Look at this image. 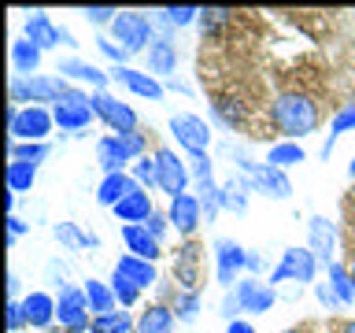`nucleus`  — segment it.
Returning a JSON list of instances; mask_svg holds the SVG:
<instances>
[{"label":"nucleus","mask_w":355,"mask_h":333,"mask_svg":"<svg viewBox=\"0 0 355 333\" xmlns=\"http://www.w3.org/2000/svg\"><path fill=\"white\" fill-rule=\"evenodd\" d=\"M270 122L285 141H300L318 130V104L307 93H282L270 104Z\"/></svg>","instance_id":"obj_1"},{"label":"nucleus","mask_w":355,"mask_h":333,"mask_svg":"<svg viewBox=\"0 0 355 333\" xmlns=\"http://www.w3.org/2000/svg\"><path fill=\"white\" fill-rule=\"evenodd\" d=\"M67 93V78L60 74H33V78H15L11 74V85H8V96H11V108H41V104H60Z\"/></svg>","instance_id":"obj_2"},{"label":"nucleus","mask_w":355,"mask_h":333,"mask_svg":"<svg viewBox=\"0 0 355 333\" xmlns=\"http://www.w3.org/2000/svg\"><path fill=\"white\" fill-rule=\"evenodd\" d=\"M144 148H148L144 130L126 133V137L107 133V137L96 141V163H100V171H104V174H122L126 166H133L137 160H144Z\"/></svg>","instance_id":"obj_3"},{"label":"nucleus","mask_w":355,"mask_h":333,"mask_svg":"<svg viewBox=\"0 0 355 333\" xmlns=\"http://www.w3.org/2000/svg\"><path fill=\"white\" fill-rule=\"evenodd\" d=\"M315 278H318V259L311 255V248L304 244V248H285L282 252V259H277V266L270 274H266V285H288L293 282L296 289L300 285H315Z\"/></svg>","instance_id":"obj_4"},{"label":"nucleus","mask_w":355,"mask_h":333,"mask_svg":"<svg viewBox=\"0 0 355 333\" xmlns=\"http://www.w3.org/2000/svg\"><path fill=\"white\" fill-rule=\"evenodd\" d=\"M111 41H119L130 56L148 52L155 41V19L141 11H119V19L111 22Z\"/></svg>","instance_id":"obj_5"},{"label":"nucleus","mask_w":355,"mask_h":333,"mask_svg":"<svg viewBox=\"0 0 355 333\" xmlns=\"http://www.w3.org/2000/svg\"><path fill=\"white\" fill-rule=\"evenodd\" d=\"M237 171L252 182V193H259L266 200H288L293 196V182L285 171H277L270 163H252L248 155H237Z\"/></svg>","instance_id":"obj_6"},{"label":"nucleus","mask_w":355,"mask_h":333,"mask_svg":"<svg viewBox=\"0 0 355 333\" xmlns=\"http://www.w3.org/2000/svg\"><path fill=\"white\" fill-rule=\"evenodd\" d=\"M55 119L49 108H8V133L11 141H37L44 144V137L52 133Z\"/></svg>","instance_id":"obj_7"},{"label":"nucleus","mask_w":355,"mask_h":333,"mask_svg":"<svg viewBox=\"0 0 355 333\" xmlns=\"http://www.w3.org/2000/svg\"><path fill=\"white\" fill-rule=\"evenodd\" d=\"M93 115L104 122V126L115 133V137H126V133H137L141 126H137V111H133L130 104H122V100L115 96V93H93Z\"/></svg>","instance_id":"obj_8"},{"label":"nucleus","mask_w":355,"mask_h":333,"mask_svg":"<svg viewBox=\"0 0 355 333\" xmlns=\"http://www.w3.org/2000/svg\"><path fill=\"white\" fill-rule=\"evenodd\" d=\"M248 274V248H241L233 237H215V278L218 285L226 289H237V282Z\"/></svg>","instance_id":"obj_9"},{"label":"nucleus","mask_w":355,"mask_h":333,"mask_svg":"<svg viewBox=\"0 0 355 333\" xmlns=\"http://www.w3.org/2000/svg\"><path fill=\"white\" fill-rule=\"evenodd\" d=\"M55 322L71 333H89L93 318H89V300H85V289L78 285H63L60 296H55Z\"/></svg>","instance_id":"obj_10"},{"label":"nucleus","mask_w":355,"mask_h":333,"mask_svg":"<svg viewBox=\"0 0 355 333\" xmlns=\"http://www.w3.org/2000/svg\"><path fill=\"white\" fill-rule=\"evenodd\" d=\"M155 174H159V189L166 196H182L189 193V182H193V171H189V163L178 155L174 148H155Z\"/></svg>","instance_id":"obj_11"},{"label":"nucleus","mask_w":355,"mask_h":333,"mask_svg":"<svg viewBox=\"0 0 355 333\" xmlns=\"http://www.w3.org/2000/svg\"><path fill=\"white\" fill-rule=\"evenodd\" d=\"M22 37L26 41H33L37 49L44 52V49H74V33L71 30H63V26H55V22L44 15V11H30L26 15V22H22Z\"/></svg>","instance_id":"obj_12"},{"label":"nucleus","mask_w":355,"mask_h":333,"mask_svg":"<svg viewBox=\"0 0 355 333\" xmlns=\"http://www.w3.org/2000/svg\"><path fill=\"white\" fill-rule=\"evenodd\" d=\"M174 282H178V293H196L204 289V248L189 237L174 255Z\"/></svg>","instance_id":"obj_13"},{"label":"nucleus","mask_w":355,"mask_h":333,"mask_svg":"<svg viewBox=\"0 0 355 333\" xmlns=\"http://www.w3.org/2000/svg\"><path fill=\"white\" fill-rule=\"evenodd\" d=\"M171 133L174 141L182 144V148L189 155H200L211 148V141H215V133H211V126L200 115H189V111H182V115H171Z\"/></svg>","instance_id":"obj_14"},{"label":"nucleus","mask_w":355,"mask_h":333,"mask_svg":"<svg viewBox=\"0 0 355 333\" xmlns=\"http://www.w3.org/2000/svg\"><path fill=\"white\" fill-rule=\"evenodd\" d=\"M233 296H237V304L244 315H266L274 304H277V293H274V285H266L259 282V278H252V274H244L237 289H230Z\"/></svg>","instance_id":"obj_15"},{"label":"nucleus","mask_w":355,"mask_h":333,"mask_svg":"<svg viewBox=\"0 0 355 333\" xmlns=\"http://www.w3.org/2000/svg\"><path fill=\"white\" fill-rule=\"evenodd\" d=\"M307 248L318 259V266L337 263L333 259V255H337V230H333V222L326 215H311L307 219Z\"/></svg>","instance_id":"obj_16"},{"label":"nucleus","mask_w":355,"mask_h":333,"mask_svg":"<svg viewBox=\"0 0 355 333\" xmlns=\"http://www.w3.org/2000/svg\"><path fill=\"white\" fill-rule=\"evenodd\" d=\"M55 74H60V78H74V82H85L93 93H104L107 82H111L107 71H100L96 63L82 60V56H63V60L55 63Z\"/></svg>","instance_id":"obj_17"},{"label":"nucleus","mask_w":355,"mask_h":333,"mask_svg":"<svg viewBox=\"0 0 355 333\" xmlns=\"http://www.w3.org/2000/svg\"><path fill=\"white\" fill-rule=\"evenodd\" d=\"M111 82L126 85L133 96H144V100H163L166 85L159 82V78H152L148 71H133V67H111Z\"/></svg>","instance_id":"obj_18"},{"label":"nucleus","mask_w":355,"mask_h":333,"mask_svg":"<svg viewBox=\"0 0 355 333\" xmlns=\"http://www.w3.org/2000/svg\"><path fill=\"white\" fill-rule=\"evenodd\" d=\"M166 219H171V226L189 241V237L196 233V226L204 222V207H200V200H196L193 193H182V196L171 200V207H166Z\"/></svg>","instance_id":"obj_19"},{"label":"nucleus","mask_w":355,"mask_h":333,"mask_svg":"<svg viewBox=\"0 0 355 333\" xmlns=\"http://www.w3.org/2000/svg\"><path fill=\"white\" fill-rule=\"evenodd\" d=\"M122 244H126L130 255H137V259H148V263H155V259L163 255V241L152 237L144 222H137V226H122Z\"/></svg>","instance_id":"obj_20"},{"label":"nucleus","mask_w":355,"mask_h":333,"mask_svg":"<svg viewBox=\"0 0 355 333\" xmlns=\"http://www.w3.org/2000/svg\"><path fill=\"white\" fill-rule=\"evenodd\" d=\"M137 182H133V174L130 171H122V174H104V182L96 185V204H104V207H111L115 211L122 200H126L130 193H137Z\"/></svg>","instance_id":"obj_21"},{"label":"nucleus","mask_w":355,"mask_h":333,"mask_svg":"<svg viewBox=\"0 0 355 333\" xmlns=\"http://www.w3.org/2000/svg\"><path fill=\"white\" fill-rule=\"evenodd\" d=\"M148 56V74L152 78H166L171 82V74L178 71V44L171 37H155L152 49L144 52Z\"/></svg>","instance_id":"obj_22"},{"label":"nucleus","mask_w":355,"mask_h":333,"mask_svg":"<svg viewBox=\"0 0 355 333\" xmlns=\"http://www.w3.org/2000/svg\"><path fill=\"white\" fill-rule=\"evenodd\" d=\"M222 185V211H233V215H244L248 211V200H252V182L244 178L241 171H233Z\"/></svg>","instance_id":"obj_23"},{"label":"nucleus","mask_w":355,"mask_h":333,"mask_svg":"<svg viewBox=\"0 0 355 333\" xmlns=\"http://www.w3.org/2000/svg\"><path fill=\"white\" fill-rule=\"evenodd\" d=\"M52 119L55 126H60L63 133H82L93 126V104H55L52 108Z\"/></svg>","instance_id":"obj_24"},{"label":"nucleus","mask_w":355,"mask_h":333,"mask_svg":"<svg viewBox=\"0 0 355 333\" xmlns=\"http://www.w3.org/2000/svg\"><path fill=\"white\" fill-rule=\"evenodd\" d=\"M22 311H26V326L49 330L55 322V296H49V293H26V296H22Z\"/></svg>","instance_id":"obj_25"},{"label":"nucleus","mask_w":355,"mask_h":333,"mask_svg":"<svg viewBox=\"0 0 355 333\" xmlns=\"http://www.w3.org/2000/svg\"><path fill=\"white\" fill-rule=\"evenodd\" d=\"M152 196H148V189H137V193H130L122 204L115 207V219L122 222V226H137V222H148L152 219Z\"/></svg>","instance_id":"obj_26"},{"label":"nucleus","mask_w":355,"mask_h":333,"mask_svg":"<svg viewBox=\"0 0 355 333\" xmlns=\"http://www.w3.org/2000/svg\"><path fill=\"white\" fill-rule=\"evenodd\" d=\"M115 271H119V274H126L130 282L141 289V293H144V289H152L155 282H159V274H155V263H148V259H137V255H130V252H126V255H119Z\"/></svg>","instance_id":"obj_27"},{"label":"nucleus","mask_w":355,"mask_h":333,"mask_svg":"<svg viewBox=\"0 0 355 333\" xmlns=\"http://www.w3.org/2000/svg\"><path fill=\"white\" fill-rule=\"evenodd\" d=\"M41 56H44V52H41L33 41H26V37L11 41V67H15V78H33V74H37Z\"/></svg>","instance_id":"obj_28"},{"label":"nucleus","mask_w":355,"mask_h":333,"mask_svg":"<svg viewBox=\"0 0 355 333\" xmlns=\"http://www.w3.org/2000/svg\"><path fill=\"white\" fill-rule=\"evenodd\" d=\"M174 307L166 304H148L137 318V333H174Z\"/></svg>","instance_id":"obj_29"},{"label":"nucleus","mask_w":355,"mask_h":333,"mask_svg":"<svg viewBox=\"0 0 355 333\" xmlns=\"http://www.w3.org/2000/svg\"><path fill=\"white\" fill-rule=\"evenodd\" d=\"M82 289H85V300H89V311H93V318L119 311V300H115V293H111V282H96V278H89Z\"/></svg>","instance_id":"obj_30"},{"label":"nucleus","mask_w":355,"mask_h":333,"mask_svg":"<svg viewBox=\"0 0 355 333\" xmlns=\"http://www.w3.org/2000/svg\"><path fill=\"white\" fill-rule=\"evenodd\" d=\"M344 133H355V100H352V104H344L337 115H333V122H329V137H326V144H322V160H329L333 148H337V141L344 137Z\"/></svg>","instance_id":"obj_31"},{"label":"nucleus","mask_w":355,"mask_h":333,"mask_svg":"<svg viewBox=\"0 0 355 333\" xmlns=\"http://www.w3.org/2000/svg\"><path fill=\"white\" fill-rule=\"evenodd\" d=\"M52 237L63 244V248H100V237L96 233H85V230H78L74 222H55L52 226Z\"/></svg>","instance_id":"obj_32"},{"label":"nucleus","mask_w":355,"mask_h":333,"mask_svg":"<svg viewBox=\"0 0 355 333\" xmlns=\"http://www.w3.org/2000/svg\"><path fill=\"white\" fill-rule=\"evenodd\" d=\"M304 160H307V152H304V144H300V141H277V144H270V152H266V163L277 166V171L300 166Z\"/></svg>","instance_id":"obj_33"},{"label":"nucleus","mask_w":355,"mask_h":333,"mask_svg":"<svg viewBox=\"0 0 355 333\" xmlns=\"http://www.w3.org/2000/svg\"><path fill=\"white\" fill-rule=\"evenodd\" d=\"M52 155V148H49V141L44 144H37V141H11L8 144V160L11 163H30V166H37V163H44Z\"/></svg>","instance_id":"obj_34"},{"label":"nucleus","mask_w":355,"mask_h":333,"mask_svg":"<svg viewBox=\"0 0 355 333\" xmlns=\"http://www.w3.org/2000/svg\"><path fill=\"white\" fill-rule=\"evenodd\" d=\"M326 282L333 285V293H337L340 307H344V304H355V278H352V271H348V266H340V263H329V266H326Z\"/></svg>","instance_id":"obj_35"},{"label":"nucleus","mask_w":355,"mask_h":333,"mask_svg":"<svg viewBox=\"0 0 355 333\" xmlns=\"http://www.w3.org/2000/svg\"><path fill=\"white\" fill-rule=\"evenodd\" d=\"M89 333H137V322L130 318V311H111V315H96Z\"/></svg>","instance_id":"obj_36"},{"label":"nucleus","mask_w":355,"mask_h":333,"mask_svg":"<svg viewBox=\"0 0 355 333\" xmlns=\"http://www.w3.org/2000/svg\"><path fill=\"white\" fill-rule=\"evenodd\" d=\"M155 22L166 30H182V26H193V22H200V8L193 4H182V8H163L155 11Z\"/></svg>","instance_id":"obj_37"},{"label":"nucleus","mask_w":355,"mask_h":333,"mask_svg":"<svg viewBox=\"0 0 355 333\" xmlns=\"http://www.w3.org/2000/svg\"><path fill=\"white\" fill-rule=\"evenodd\" d=\"M196 200H200V207H204L207 222H215L218 211H222V185L215 178H211V182H196Z\"/></svg>","instance_id":"obj_38"},{"label":"nucleus","mask_w":355,"mask_h":333,"mask_svg":"<svg viewBox=\"0 0 355 333\" xmlns=\"http://www.w3.org/2000/svg\"><path fill=\"white\" fill-rule=\"evenodd\" d=\"M33 182H37V166L30 163H8V193H30Z\"/></svg>","instance_id":"obj_39"},{"label":"nucleus","mask_w":355,"mask_h":333,"mask_svg":"<svg viewBox=\"0 0 355 333\" xmlns=\"http://www.w3.org/2000/svg\"><path fill=\"white\" fill-rule=\"evenodd\" d=\"M211 115H215L226 130H237L244 122V108L237 104V100H230V96H218L215 104H211Z\"/></svg>","instance_id":"obj_40"},{"label":"nucleus","mask_w":355,"mask_h":333,"mask_svg":"<svg viewBox=\"0 0 355 333\" xmlns=\"http://www.w3.org/2000/svg\"><path fill=\"white\" fill-rule=\"evenodd\" d=\"M200 304H204V289H196V293H178V296H174V315H178V322H196Z\"/></svg>","instance_id":"obj_41"},{"label":"nucleus","mask_w":355,"mask_h":333,"mask_svg":"<svg viewBox=\"0 0 355 333\" xmlns=\"http://www.w3.org/2000/svg\"><path fill=\"white\" fill-rule=\"evenodd\" d=\"M111 293H115L119 307H133V304L141 300V289L133 285L126 274H119V271H111Z\"/></svg>","instance_id":"obj_42"},{"label":"nucleus","mask_w":355,"mask_h":333,"mask_svg":"<svg viewBox=\"0 0 355 333\" xmlns=\"http://www.w3.org/2000/svg\"><path fill=\"white\" fill-rule=\"evenodd\" d=\"M226 22H233V11L230 8H200V22H196V26L204 30V37L218 33Z\"/></svg>","instance_id":"obj_43"},{"label":"nucleus","mask_w":355,"mask_h":333,"mask_svg":"<svg viewBox=\"0 0 355 333\" xmlns=\"http://www.w3.org/2000/svg\"><path fill=\"white\" fill-rule=\"evenodd\" d=\"M130 174H133V182H137L141 189H159V174H155V160H137L130 166Z\"/></svg>","instance_id":"obj_44"},{"label":"nucleus","mask_w":355,"mask_h":333,"mask_svg":"<svg viewBox=\"0 0 355 333\" xmlns=\"http://www.w3.org/2000/svg\"><path fill=\"white\" fill-rule=\"evenodd\" d=\"M93 44H96V52H100V56H107V60L115 63V67H130V63H126V60H130V52L122 49L119 41H111V37H96Z\"/></svg>","instance_id":"obj_45"},{"label":"nucleus","mask_w":355,"mask_h":333,"mask_svg":"<svg viewBox=\"0 0 355 333\" xmlns=\"http://www.w3.org/2000/svg\"><path fill=\"white\" fill-rule=\"evenodd\" d=\"M189 171H193L196 182H211L215 178V163H211L207 152H200V155H189Z\"/></svg>","instance_id":"obj_46"},{"label":"nucleus","mask_w":355,"mask_h":333,"mask_svg":"<svg viewBox=\"0 0 355 333\" xmlns=\"http://www.w3.org/2000/svg\"><path fill=\"white\" fill-rule=\"evenodd\" d=\"M82 15H85V22H93V26H111V22L119 19V8H85Z\"/></svg>","instance_id":"obj_47"},{"label":"nucleus","mask_w":355,"mask_h":333,"mask_svg":"<svg viewBox=\"0 0 355 333\" xmlns=\"http://www.w3.org/2000/svg\"><path fill=\"white\" fill-rule=\"evenodd\" d=\"M315 300H318L326 311H337V307H340V300H337V293H333L329 282H315Z\"/></svg>","instance_id":"obj_48"},{"label":"nucleus","mask_w":355,"mask_h":333,"mask_svg":"<svg viewBox=\"0 0 355 333\" xmlns=\"http://www.w3.org/2000/svg\"><path fill=\"white\" fill-rule=\"evenodd\" d=\"M4 311H8V330H11V333L26 326V311H22V300H8Z\"/></svg>","instance_id":"obj_49"},{"label":"nucleus","mask_w":355,"mask_h":333,"mask_svg":"<svg viewBox=\"0 0 355 333\" xmlns=\"http://www.w3.org/2000/svg\"><path fill=\"white\" fill-rule=\"evenodd\" d=\"M144 226H148L152 237H159V241H163V233H166V226H171V219H166L163 211H152V219L144 222Z\"/></svg>","instance_id":"obj_50"},{"label":"nucleus","mask_w":355,"mask_h":333,"mask_svg":"<svg viewBox=\"0 0 355 333\" xmlns=\"http://www.w3.org/2000/svg\"><path fill=\"white\" fill-rule=\"evenodd\" d=\"M4 222H8V244H15V241L22 237V233H26V230H30V226H26V222H22V219H19V215H8Z\"/></svg>","instance_id":"obj_51"},{"label":"nucleus","mask_w":355,"mask_h":333,"mask_svg":"<svg viewBox=\"0 0 355 333\" xmlns=\"http://www.w3.org/2000/svg\"><path fill=\"white\" fill-rule=\"evenodd\" d=\"M237 315H241V304H237V296H233V293H226V296H222V318H226V322H237Z\"/></svg>","instance_id":"obj_52"},{"label":"nucleus","mask_w":355,"mask_h":333,"mask_svg":"<svg viewBox=\"0 0 355 333\" xmlns=\"http://www.w3.org/2000/svg\"><path fill=\"white\" fill-rule=\"evenodd\" d=\"M226 333H255V326L244 322V318H237V322H226Z\"/></svg>","instance_id":"obj_53"},{"label":"nucleus","mask_w":355,"mask_h":333,"mask_svg":"<svg viewBox=\"0 0 355 333\" xmlns=\"http://www.w3.org/2000/svg\"><path fill=\"white\" fill-rule=\"evenodd\" d=\"M8 300H19V274L8 271Z\"/></svg>","instance_id":"obj_54"},{"label":"nucleus","mask_w":355,"mask_h":333,"mask_svg":"<svg viewBox=\"0 0 355 333\" xmlns=\"http://www.w3.org/2000/svg\"><path fill=\"white\" fill-rule=\"evenodd\" d=\"M259 266H263V255L259 252H248V274H255Z\"/></svg>","instance_id":"obj_55"},{"label":"nucleus","mask_w":355,"mask_h":333,"mask_svg":"<svg viewBox=\"0 0 355 333\" xmlns=\"http://www.w3.org/2000/svg\"><path fill=\"white\" fill-rule=\"evenodd\" d=\"M340 333H355V318H352V322H344V326H340Z\"/></svg>","instance_id":"obj_56"},{"label":"nucleus","mask_w":355,"mask_h":333,"mask_svg":"<svg viewBox=\"0 0 355 333\" xmlns=\"http://www.w3.org/2000/svg\"><path fill=\"white\" fill-rule=\"evenodd\" d=\"M348 178L355 182V155H352V163H348Z\"/></svg>","instance_id":"obj_57"},{"label":"nucleus","mask_w":355,"mask_h":333,"mask_svg":"<svg viewBox=\"0 0 355 333\" xmlns=\"http://www.w3.org/2000/svg\"><path fill=\"white\" fill-rule=\"evenodd\" d=\"M348 204L355 207V182H352V193H348Z\"/></svg>","instance_id":"obj_58"},{"label":"nucleus","mask_w":355,"mask_h":333,"mask_svg":"<svg viewBox=\"0 0 355 333\" xmlns=\"http://www.w3.org/2000/svg\"><path fill=\"white\" fill-rule=\"evenodd\" d=\"M282 333H307V330H282Z\"/></svg>","instance_id":"obj_59"},{"label":"nucleus","mask_w":355,"mask_h":333,"mask_svg":"<svg viewBox=\"0 0 355 333\" xmlns=\"http://www.w3.org/2000/svg\"><path fill=\"white\" fill-rule=\"evenodd\" d=\"M352 278H355V263H352Z\"/></svg>","instance_id":"obj_60"}]
</instances>
